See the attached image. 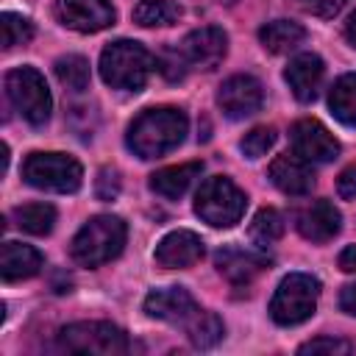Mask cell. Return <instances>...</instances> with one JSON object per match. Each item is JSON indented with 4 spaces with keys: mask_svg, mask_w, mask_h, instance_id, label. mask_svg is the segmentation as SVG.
I'll list each match as a JSON object with an SVG mask.
<instances>
[{
    "mask_svg": "<svg viewBox=\"0 0 356 356\" xmlns=\"http://www.w3.org/2000/svg\"><path fill=\"white\" fill-rule=\"evenodd\" d=\"M147 317L181 325L195 348H211L222 339V323L214 312H206L195 303V298L181 286L153 289L145 298Z\"/></svg>",
    "mask_w": 356,
    "mask_h": 356,
    "instance_id": "1",
    "label": "cell"
},
{
    "mask_svg": "<svg viewBox=\"0 0 356 356\" xmlns=\"http://www.w3.org/2000/svg\"><path fill=\"white\" fill-rule=\"evenodd\" d=\"M186 136V114L172 106L142 111L128 128V147L139 159H159L175 150Z\"/></svg>",
    "mask_w": 356,
    "mask_h": 356,
    "instance_id": "2",
    "label": "cell"
},
{
    "mask_svg": "<svg viewBox=\"0 0 356 356\" xmlns=\"http://www.w3.org/2000/svg\"><path fill=\"white\" fill-rule=\"evenodd\" d=\"M125 236H128V228L120 217L97 214L89 222H83L81 231L72 236L70 256L81 267H100V264L120 256V250L125 245Z\"/></svg>",
    "mask_w": 356,
    "mask_h": 356,
    "instance_id": "3",
    "label": "cell"
},
{
    "mask_svg": "<svg viewBox=\"0 0 356 356\" xmlns=\"http://www.w3.org/2000/svg\"><path fill=\"white\" fill-rule=\"evenodd\" d=\"M150 70H153V56L139 42L120 39L100 53V75L111 89L139 92L147 83Z\"/></svg>",
    "mask_w": 356,
    "mask_h": 356,
    "instance_id": "4",
    "label": "cell"
},
{
    "mask_svg": "<svg viewBox=\"0 0 356 356\" xmlns=\"http://www.w3.org/2000/svg\"><path fill=\"white\" fill-rule=\"evenodd\" d=\"M248 197L245 192L225 175H211L200 184L195 195V211L203 222L214 228H231L245 214Z\"/></svg>",
    "mask_w": 356,
    "mask_h": 356,
    "instance_id": "5",
    "label": "cell"
},
{
    "mask_svg": "<svg viewBox=\"0 0 356 356\" xmlns=\"http://www.w3.org/2000/svg\"><path fill=\"white\" fill-rule=\"evenodd\" d=\"M317 298H320V281L309 273H289L273 300H270V317L278 325H300L303 320H309L317 309Z\"/></svg>",
    "mask_w": 356,
    "mask_h": 356,
    "instance_id": "6",
    "label": "cell"
},
{
    "mask_svg": "<svg viewBox=\"0 0 356 356\" xmlns=\"http://www.w3.org/2000/svg\"><path fill=\"white\" fill-rule=\"evenodd\" d=\"M22 178L33 189L44 192H75L83 181L81 164L67 153H31L22 164Z\"/></svg>",
    "mask_w": 356,
    "mask_h": 356,
    "instance_id": "7",
    "label": "cell"
},
{
    "mask_svg": "<svg viewBox=\"0 0 356 356\" xmlns=\"http://www.w3.org/2000/svg\"><path fill=\"white\" fill-rule=\"evenodd\" d=\"M6 95L11 100V106L31 122V125H44L50 120V89L42 78L39 70L33 67H17L6 75Z\"/></svg>",
    "mask_w": 356,
    "mask_h": 356,
    "instance_id": "8",
    "label": "cell"
},
{
    "mask_svg": "<svg viewBox=\"0 0 356 356\" xmlns=\"http://www.w3.org/2000/svg\"><path fill=\"white\" fill-rule=\"evenodd\" d=\"M58 348L70 353H100V356H120L128 350V337L122 328L100 320L72 323L58 331Z\"/></svg>",
    "mask_w": 356,
    "mask_h": 356,
    "instance_id": "9",
    "label": "cell"
},
{
    "mask_svg": "<svg viewBox=\"0 0 356 356\" xmlns=\"http://www.w3.org/2000/svg\"><path fill=\"white\" fill-rule=\"evenodd\" d=\"M225 50H228V36L217 25L197 28L186 33L184 42L178 44V53L189 70H214L222 61Z\"/></svg>",
    "mask_w": 356,
    "mask_h": 356,
    "instance_id": "10",
    "label": "cell"
},
{
    "mask_svg": "<svg viewBox=\"0 0 356 356\" xmlns=\"http://www.w3.org/2000/svg\"><path fill=\"white\" fill-rule=\"evenodd\" d=\"M56 17L61 25L72 31L97 33L114 25L117 11L108 0H56Z\"/></svg>",
    "mask_w": 356,
    "mask_h": 356,
    "instance_id": "11",
    "label": "cell"
},
{
    "mask_svg": "<svg viewBox=\"0 0 356 356\" xmlns=\"http://www.w3.org/2000/svg\"><path fill=\"white\" fill-rule=\"evenodd\" d=\"M261 83L253 75H231L217 89V106L228 120H245L261 108Z\"/></svg>",
    "mask_w": 356,
    "mask_h": 356,
    "instance_id": "12",
    "label": "cell"
},
{
    "mask_svg": "<svg viewBox=\"0 0 356 356\" xmlns=\"http://www.w3.org/2000/svg\"><path fill=\"white\" fill-rule=\"evenodd\" d=\"M289 139H292L295 153L300 159H306L309 164L312 161H331L339 153V142L317 120H298L292 125V131H289Z\"/></svg>",
    "mask_w": 356,
    "mask_h": 356,
    "instance_id": "13",
    "label": "cell"
},
{
    "mask_svg": "<svg viewBox=\"0 0 356 356\" xmlns=\"http://www.w3.org/2000/svg\"><path fill=\"white\" fill-rule=\"evenodd\" d=\"M203 259V239L195 231H172L156 245V264L167 270L192 267Z\"/></svg>",
    "mask_w": 356,
    "mask_h": 356,
    "instance_id": "14",
    "label": "cell"
},
{
    "mask_svg": "<svg viewBox=\"0 0 356 356\" xmlns=\"http://www.w3.org/2000/svg\"><path fill=\"white\" fill-rule=\"evenodd\" d=\"M323 75H325V67H323V58L314 56V53H300L295 56L286 70H284V78L292 89V95L300 100V103H312L320 92V83H323Z\"/></svg>",
    "mask_w": 356,
    "mask_h": 356,
    "instance_id": "15",
    "label": "cell"
},
{
    "mask_svg": "<svg viewBox=\"0 0 356 356\" xmlns=\"http://www.w3.org/2000/svg\"><path fill=\"white\" fill-rule=\"evenodd\" d=\"M342 214L331 200H314L298 214V231L309 242H328L339 234Z\"/></svg>",
    "mask_w": 356,
    "mask_h": 356,
    "instance_id": "16",
    "label": "cell"
},
{
    "mask_svg": "<svg viewBox=\"0 0 356 356\" xmlns=\"http://www.w3.org/2000/svg\"><path fill=\"white\" fill-rule=\"evenodd\" d=\"M214 264L220 275H225L231 284H250L259 273L267 270L270 259L256 253V250H242V248H222L214 256Z\"/></svg>",
    "mask_w": 356,
    "mask_h": 356,
    "instance_id": "17",
    "label": "cell"
},
{
    "mask_svg": "<svg viewBox=\"0 0 356 356\" xmlns=\"http://www.w3.org/2000/svg\"><path fill=\"white\" fill-rule=\"evenodd\" d=\"M270 181L284 192V195H306L314 186V172L309 167L306 159H300L298 153H286L273 159L270 164Z\"/></svg>",
    "mask_w": 356,
    "mask_h": 356,
    "instance_id": "18",
    "label": "cell"
},
{
    "mask_svg": "<svg viewBox=\"0 0 356 356\" xmlns=\"http://www.w3.org/2000/svg\"><path fill=\"white\" fill-rule=\"evenodd\" d=\"M42 270V253L22 242H6L0 250V273L3 281H22Z\"/></svg>",
    "mask_w": 356,
    "mask_h": 356,
    "instance_id": "19",
    "label": "cell"
},
{
    "mask_svg": "<svg viewBox=\"0 0 356 356\" xmlns=\"http://www.w3.org/2000/svg\"><path fill=\"white\" fill-rule=\"evenodd\" d=\"M203 172L200 161H186V164H175V167H164L159 172L150 175V189L167 200H175L181 195H186V189L192 186V181Z\"/></svg>",
    "mask_w": 356,
    "mask_h": 356,
    "instance_id": "20",
    "label": "cell"
},
{
    "mask_svg": "<svg viewBox=\"0 0 356 356\" xmlns=\"http://www.w3.org/2000/svg\"><path fill=\"white\" fill-rule=\"evenodd\" d=\"M303 39H306L303 25H298L292 19H273L267 25H261V31H259V42L270 53H289Z\"/></svg>",
    "mask_w": 356,
    "mask_h": 356,
    "instance_id": "21",
    "label": "cell"
},
{
    "mask_svg": "<svg viewBox=\"0 0 356 356\" xmlns=\"http://www.w3.org/2000/svg\"><path fill=\"white\" fill-rule=\"evenodd\" d=\"M328 106L331 114L342 122V125H356V72L342 75L328 95Z\"/></svg>",
    "mask_w": 356,
    "mask_h": 356,
    "instance_id": "22",
    "label": "cell"
},
{
    "mask_svg": "<svg viewBox=\"0 0 356 356\" xmlns=\"http://www.w3.org/2000/svg\"><path fill=\"white\" fill-rule=\"evenodd\" d=\"M14 220L25 234L44 236L56 225V209L50 203H25L14 209Z\"/></svg>",
    "mask_w": 356,
    "mask_h": 356,
    "instance_id": "23",
    "label": "cell"
},
{
    "mask_svg": "<svg viewBox=\"0 0 356 356\" xmlns=\"http://www.w3.org/2000/svg\"><path fill=\"white\" fill-rule=\"evenodd\" d=\"M181 17V8L172 0H139L134 8V22L142 28L172 25Z\"/></svg>",
    "mask_w": 356,
    "mask_h": 356,
    "instance_id": "24",
    "label": "cell"
},
{
    "mask_svg": "<svg viewBox=\"0 0 356 356\" xmlns=\"http://www.w3.org/2000/svg\"><path fill=\"white\" fill-rule=\"evenodd\" d=\"M284 236V214L278 209H261L250 222V239L259 248H267Z\"/></svg>",
    "mask_w": 356,
    "mask_h": 356,
    "instance_id": "25",
    "label": "cell"
},
{
    "mask_svg": "<svg viewBox=\"0 0 356 356\" xmlns=\"http://www.w3.org/2000/svg\"><path fill=\"white\" fill-rule=\"evenodd\" d=\"M56 78H58L67 89H72V92H83V89L89 86V78H92V72H89V61H86L83 56H75V53L61 56V58L56 61Z\"/></svg>",
    "mask_w": 356,
    "mask_h": 356,
    "instance_id": "26",
    "label": "cell"
},
{
    "mask_svg": "<svg viewBox=\"0 0 356 356\" xmlns=\"http://www.w3.org/2000/svg\"><path fill=\"white\" fill-rule=\"evenodd\" d=\"M0 28H3V47H17V44H28L33 39V25L31 19L3 11L0 17Z\"/></svg>",
    "mask_w": 356,
    "mask_h": 356,
    "instance_id": "27",
    "label": "cell"
},
{
    "mask_svg": "<svg viewBox=\"0 0 356 356\" xmlns=\"http://www.w3.org/2000/svg\"><path fill=\"white\" fill-rule=\"evenodd\" d=\"M273 145H275V131H273L270 125H259V128L248 131L245 139L239 142V147H242V153H245L248 159H259V156H264Z\"/></svg>",
    "mask_w": 356,
    "mask_h": 356,
    "instance_id": "28",
    "label": "cell"
},
{
    "mask_svg": "<svg viewBox=\"0 0 356 356\" xmlns=\"http://www.w3.org/2000/svg\"><path fill=\"white\" fill-rule=\"evenodd\" d=\"M353 350V345L348 339H339V337H317V339H309L298 348V353H331V356H348Z\"/></svg>",
    "mask_w": 356,
    "mask_h": 356,
    "instance_id": "29",
    "label": "cell"
},
{
    "mask_svg": "<svg viewBox=\"0 0 356 356\" xmlns=\"http://www.w3.org/2000/svg\"><path fill=\"white\" fill-rule=\"evenodd\" d=\"M159 72H161L167 81H181V78L189 72V67L184 64L178 47H175V50H164V53L159 56Z\"/></svg>",
    "mask_w": 356,
    "mask_h": 356,
    "instance_id": "30",
    "label": "cell"
},
{
    "mask_svg": "<svg viewBox=\"0 0 356 356\" xmlns=\"http://www.w3.org/2000/svg\"><path fill=\"white\" fill-rule=\"evenodd\" d=\"M95 192H97L100 200H114V197L120 195V172L111 170V167H103L100 175H97Z\"/></svg>",
    "mask_w": 356,
    "mask_h": 356,
    "instance_id": "31",
    "label": "cell"
},
{
    "mask_svg": "<svg viewBox=\"0 0 356 356\" xmlns=\"http://www.w3.org/2000/svg\"><path fill=\"white\" fill-rule=\"evenodd\" d=\"M306 14H312V17H334V14H339L342 11V6H345V0H295Z\"/></svg>",
    "mask_w": 356,
    "mask_h": 356,
    "instance_id": "32",
    "label": "cell"
},
{
    "mask_svg": "<svg viewBox=\"0 0 356 356\" xmlns=\"http://www.w3.org/2000/svg\"><path fill=\"white\" fill-rule=\"evenodd\" d=\"M337 192H339V197H345V200L356 197V167H348V170H342V172H339Z\"/></svg>",
    "mask_w": 356,
    "mask_h": 356,
    "instance_id": "33",
    "label": "cell"
},
{
    "mask_svg": "<svg viewBox=\"0 0 356 356\" xmlns=\"http://www.w3.org/2000/svg\"><path fill=\"white\" fill-rule=\"evenodd\" d=\"M339 306H342V312H348V314L356 317V284H350V286L342 289V295H339Z\"/></svg>",
    "mask_w": 356,
    "mask_h": 356,
    "instance_id": "34",
    "label": "cell"
},
{
    "mask_svg": "<svg viewBox=\"0 0 356 356\" xmlns=\"http://www.w3.org/2000/svg\"><path fill=\"white\" fill-rule=\"evenodd\" d=\"M339 267L345 273H356V245H348L342 253H339Z\"/></svg>",
    "mask_w": 356,
    "mask_h": 356,
    "instance_id": "35",
    "label": "cell"
},
{
    "mask_svg": "<svg viewBox=\"0 0 356 356\" xmlns=\"http://www.w3.org/2000/svg\"><path fill=\"white\" fill-rule=\"evenodd\" d=\"M345 39L356 47V11L348 17V22H345Z\"/></svg>",
    "mask_w": 356,
    "mask_h": 356,
    "instance_id": "36",
    "label": "cell"
}]
</instances>
